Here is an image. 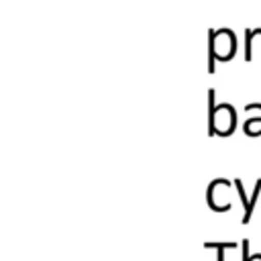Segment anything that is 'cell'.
<instances>
[{
    "label": "cell",
    "mask_w": 261,
    "mask_h": 261,
    "mask_svg": "<svg viewBox=\"0 0 261 261\" xmlns=\"http://www.w3.org/2000/svg\"><path fill=\"white\" fill-rule=\"evenodd\" d=\"M261 33V29H255V31H247V49H245V59H251V39H253V35H259Z\"/></svg>",
    "instance_id": "obj_1"
},
{
    "label": "cell",
    "mask_w": 261,
    "mask_h": 261,
    "mask_svg": "<svg viewBox=\"0 0 261 261\" xmlns=\"http://www.w3.org/2000/svg\"><path fill=\"white\" fill-rule=\"evenodd\" d=\"M247 251H249V243H247V241H243V259H245V261H249Z\"/></svg>",
    "instance_id": "obj_2"
}]
</instances>
